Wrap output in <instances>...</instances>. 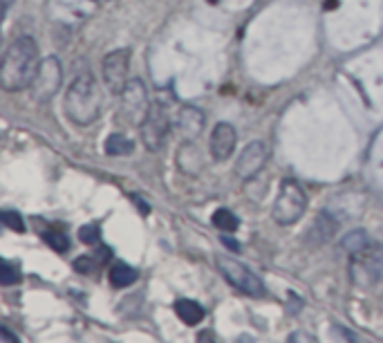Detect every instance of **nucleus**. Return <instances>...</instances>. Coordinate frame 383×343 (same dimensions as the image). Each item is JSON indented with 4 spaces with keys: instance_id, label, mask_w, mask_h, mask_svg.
I'll return each mask as SVG.
<instances>
[{
    "instance_id": "obj_11",
    "label": "nucleus",
    "mask_w": 383,
    "mask_h": 343,
    "mask_svg": "<svg viewBox=\"0 0 383 343\" xmlns=\"http://www.w3.org/2000/svg\"><path fill=\"white\" fill-rule=\"evenodd\" d=\"M206 126V117L200 108L195 106H182L175 117V130L182 135L184 142H195Z\"/></svg>"
},
{
    "instance_id": "obj_9",
    "label": "nucleus",
    "mask_w": 383,
    "mask_h": 343,
    "mask_svg": "<svg viewBox=\"0 0 383 343\" xmlns=\"http://www.w3.org/2000/svg\"><path fill=\"white\" fill-rule=\"evenodd\" d=\"M130 50H115L103 58V81L113 94H121L128 85Z\"/></svg>"
},
{
    "instance_id": "obj_20",
    "label": "nucleus",
    "mask_w": 383,
    "mask_h": 343,
    "mask_svg": "<svg viewBox=\"0 0 383 343\" xmlns=\"http://www.w3.org/2000/svg\"><path fill=\"white\" fill-rule=\"evenodd\" d=\"M43 238H45V242L49 244V247H52L54 251H58V254H65L70 249V240H68V236L63 234V231H47Z\"/></svg>"
},
{
    "instance_id": "obj_1",
    "label": "nucleus",
    "mask_w": 383,
    "mask_h": 343,
    "mask_svg": "<svg viewBox=\"0 0 383 343\" xmlns=\"http://www.w3.org/2000/svg\"><path fill=\"white\" fill-rule=\"evenodd\" d=\"M39 45L32 36H18V39L7 47L0 66V85L7 92H18L30 88L36 70H39Z\"/></svg>"
},
{
    "instance_id": "obj_5",
    "label": "nucleus",
    "mask_w": 383,
    "mask_h": 343,
    "mask_svg": "<svg viewBox=\"0 0 383 343\" xmlns=\"http://www.w3.org/2000/svg\"><path fill=\"white\" fill-rule=\"evenodd\" d=\"M215 267L220 269V274L225 276L236 289L249 294V297H263V294H265L263 280L258 278L249 267L242 265L240 261L229 258V256H218Z\"/></svg>"
},
{
    "instance_id": "obj_25",
    "label": "nucleus",
    "mask_w": 383,
    "mask_h": 343,
    "mask_svg": "<svg viewBox=\"0 0 383 343\" xmlns=\"http://www.w3.org/2000/svg\"><path fill=\"white\" fill-rule=\"evenodd\" d=\"M0 339H3V341H11V343H16V341H18V337L11 335L7 328H0Z\"/></svg>"
},
{
    "instance_id": "obj_23",
    "label": "nucleus",
    "mask_w": 383,
    "mask_h": 343,
    "mask_svg": "<svg viewBox=\"0 0 383 343\" xmlns=\"http://www.w3.org/2000/svg\"><path fill=\"white\" fill-rule=\"evenodd\" d=\"M96 258L99 256H81V258H77V263H74V269H77V272H83V274H90L99 267Z\"/></svg>"
},
{
    "instance_id": "obj_8",
    "label": "nucleus",
    "mask_w": 383,
    "mask_h": 343,
    "mask_svg": "<svg viewBox=\"0 0 383 343\" xmlns=\"http://www.w3.org/2000/svg\"><path fill=\"white\" fill-rule=\"evenodd\" d=\"M142 142L148 151H159L166 144V137L170 132V117L162 104H151L146 119L142 121Z\"/></svg>"
},
{
    "instance_id": "obj_26",
    "label": "nucleus",
    "mask_w": 383,
    "mask_h": 343,
    "mask_svg": "<svg viewBox=\"0 0 383 343\" xmlns=\"http://www.w3.org/2000/svg\"><path fill=\"white\" fill-rule=\"evenodd\" d=\"M222 242H225L227 247H229V249H233V251H238V249H240V247H238V242H236V240H231V238H227V236L222 238Z\"/></svg>"
},
{
    "instance_id": "obj_13",
    "label": "nucleus",
    "mask_w": 383,
    "mask_h": 343,
    "mask_svg": "<svg viewBox=\"0 0 383 343\" xmlns=\"http://www.w3.org/2000/svg\"><path fill=\"white\" fill-rule=\"evenodd\" d=\"M177 166L187 175H197L204 168V159L200 153V146L195 142H184L177 151Z\"/></svg>"
},
{
    "instance_id": "obj_24",
    "label": "nucleus",
    "mask_w": 383,
    "mask_h": 343,
    "mask_svg": "<svg viewBox=\"0 0 383 343\" xmlns=\"http://www.w3.org/2000/svg\"><path fill=\"white\" fill-rule=\"evenodd\" d=\"M3 223L11 231H18V234H23V231H25V223H23V218L16 211H3Z\"/></svg>"
},
{
    "instance_id": "obj_3",
    "label": "nucleus",
    "mask_w": 383,
    "mask_h": 343,
    "mask_svg": "<svg viewBox=\"0 0 383 343\" xmlns=\"http://www.w3.org/2000/svg\"><path fill=\"white\" fill-rule=\"evenodd\" d=\"M307 209V195L301 189L299 182L294 180H285L278 189V195L274 200V209H271V216L278 225L289 227L294 223H299Z\"/></svg>"
},
{
    "instance_id": "obj_15",
    "label": "nucleus",
    "mask_w": 383,
    "mask_h": 343,
    "mask_svg": "<svg viewBox=\"0 0 383 343\" xmlns=\"http://www.w3.org/2000/svg\"><path fill=\"white\" fill-rule=\"evenodd\" d=\"M337 231V220L329 218V213H318V218L314 220V227L310 231V236L318 242H327Z\"/></svg>"
},
{
    "instance_id": "obj_22",
    "label": "nucleus",
    "mask_w": 383,
    "mask_h": 343,
    "mask_svg": "<svg viewBox=\"0 0 383 343\" xmlns=\"http://www.w3.org/2000/svg\"><path fill=\"white\" fill-rule=\"evenodd\" d=\"M79 238L85 244H96L101 240V229H99V225H85L79 229Z\"/></svg>"
},
{
    "instance_id": "obj_7",
    "label": "nucleus",
    "mask_w": 383,
    "mask_h": 343,
    "mask_svg": "<svg viewBox=\"0 0 383 343\" xmlns=\"http://www.w3.org/2000/svg\"><path fill=\"white\" fill-rule=\"evenodd\" d=\"M61 83H63V68H61V61L56 56H47L41 61L39 70H36V77L30 85L32 96L36 101H49L58 92Z\"/></svg>"
},
{
    "instance_id": "obj_16",
    "label": "nucleus",
    "mask_w": 383,
    "mask_h": 343,
    "mask_svg": "<svg viewBox=\"0 0 383 343\" xmlns=\"http://www.w3.org/2000/svg\"><path fill=\"white\" fill-rule=\"evenodd\" d=\"M103 149L108 155H130L134 151V142L130 137H126V135H121V132H115V135H110V137L106 139L103 144Z\"/></svg>"
},
{
    "instance_id": "obj_6",
    "label": "nucleus",
    "mask_w": 383,
    "mask_h": 343,
    "mask_svg": "<svg viewBox=\"0 0 383 343\" xmlns=\"http://www.w3.org/2000/svg\"><path fill=\"white\" fill-rule=\"evenodd\" d=\"M148 110H151V101H148L146 85L139 79H130L126 90L121 92V108H119L121 121H126L128 126H142Z\"/></svg>"
},
{
    "instance_id": "obj_17",
    "label": "nucleus",
    "mask_w": 383,
    "mask_h": 343,
    "mask_svg": "<svg viewBox=\"0 0 383 343\" xmlns=\"http://www.w3.org/2000/svg\"><path fill=\"white\" fill-rule=\"evenodd\" d=\"M134 280H137V272L128 265L119 263L110 269V283H113L115 287H130Z\"/></svg>"
},
{
    "instance_id": "obj_12",
    "label": "nucleus",
    "mask_w": 383,
    "mask_h": 343,
    "mask_svg": "<svg viewBox=\"0 0 383 343\" xmlns=\"http://www.w3.org/2000/svg\"><path fill=\"white\" fill-rule=\"evenodd\" d=\"M236 144H238L236 128L231 124H218L211 135V142H208V149H211L215 162H225L236 151Z\"/></svg>"
},
{
    "instance_id": "obj_14",
    "label": "nucleus",
    "mask_w": 383,
    "mask_h": 343,
    "mask_svg": "<svg viewBox=\"0 0 383 343\" xmlns=\"http://www.w3.org/2000/svg\"><path fill=\"white\" fill-rule=\"evenodd\" d=\"M175 312L177 316L182 318L187 325H197L204 318V310L202 305H197L195 301H189V299H182L175 303Z\"/></svg>"
},
{
    "instance_id": "obj_2",
    "label": "nucleus",
    "mask_w": 383,
    "mask_h": 343,
    "mask_svg": "<svg viewBox=\"0 0 383 343\" xmlns=\"http://www.w3.org/2000/svg\"><path fill=\"white\" fill-rule=\"evenodd\" d=\"M103 108V94L96 79L85 72L72 81L65 94V113L79 126H90L99 119Z\"/></svg>"
},
{
    "instance_id": "obj_18",
    "label": "nucleus",
    "mask_w": 383,
    "mask_h": 343,
    "mask_svg": "<svg viewBox=\"0 0 383 343\" xmlns=\"http://www.w3.org/2000/svg\"><path fill=\"white\" fill-rule=\"evenodd\" d=\"M368 244H370V240H368V234H365L363 229H356V231H352V234H348L341 240V247L348 251L350 256L363 251Z\"/></svg>"
},
{
    "instance_id": "obj_21",
    "label": "nucleus",
    "mask_w": 383,
    "mask_h": 343,
    "mask_svg": "<svg viewBox=\"0 0 383 343\" xmlns=\"http://www.w3.org/2000/svg\"><path fill=\"white\" fill-rule=\"evenodd\" d=\"M18 280H20V269H18V265L9 263V261H3V278H0V283H3L5 287H9V285L18 283Z\"/></svg>"
},
{
    "instance_id": "obj_19",
    "label": "nucleus",
    "mask_w": 383,
    "mask_h": 343,
    "mask_svg": "<svg viewBox=\"0 0 383 343\" xmlns=\"http://www.w3.org/2000/svg\"><path fill=\"white\" fill-rule=\"evenodd\" d=\"M213 225L222 231H236L238 229V218L233 216L229 209H218L213 213Z\"/></svg>"
},
{
    "instance_id": "obj_10",
    "label": "nucleus",
    "mask_w": 383,
    "mask_h": 343,
    "mask_svg": "<svg viewBox=\"0 0 383 343\" xmlns=\"http://www.w3.org/2000/svg\"><path fill=\"white\" fill-rule=\"evenodd\" d=\"M269 149L263 142H251L249 146H244V151L240 153L236 162V175L240 180H253L267 164Z\"/></svg>"
},
{
    "instance_id": "obj_27",
    "label": "nucleus",
    "mask_w": 383,
    "mask_h": 343,
    "mask_svg": "<svg viewBox=\"0 0 383 343\" xmlns=\"http://www.w3.org/2000/svg\"><path fill=\"white\" fill-rule=\"evenodd\" d=\"M11 5H14V0H3V11H5V14L9 11V7H11Z\"/></svg>"
},
{
    "instance_id": "obj_4",
    "label": "nucleus",
    "mask_w": 383,
    "mask_h": 343,
    "mask_svg": "<svg viewBox=\"0 0 383 343\" xmlns=\"http://www.w3.org/2000/svg\"><path fill=\"white\" fill-rule=\"evenodd\" d=\"M350 274L354 285L372 287L383 274V244H368L363 251L354 254Z\"/></svg>"
}]
</instances>
